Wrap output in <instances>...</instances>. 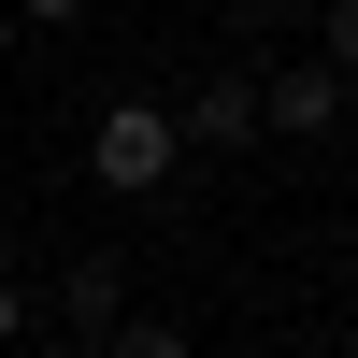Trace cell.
<instances>
[{
	"mask_svg": "<svg viewBox=\"0 0 358 358\" xmlns=\"http://www.w3.org/2000/svg\"><path fill=\"white\" fill-rule=\"evenodd\" d=\"M172 101H101V129H86V172H101L115 201H172Z\"/></svg>",
	"mask_w": 358,
	"mask_h": 358,
	"instance_id": "1",
	"label": "cell"
},
{
	"mask_svg": "<svg viewBox=\"0 0 358 358\" xmlns=\"http://www.w3.org/2000/svg\"><path fill=\"white\" fill-rule=\"evenodd\" d=\"M344 101H358V86L330 72V57H287V72H258V129H273V143H330V129H344Z\"/></svg>",
	"mask_w": 358,
	"mask_h": 358,
	"instance_id": "2",
	"label": "cell"
},
{
	"mask_svg": "<svg viewBox=\"0 0 358 358\" xmlns=\"http://www.w3.org/2000/svg\"><path fill=\"white\" fill-rule=\"evenodd\" d=\"M115 315H129V258H101V244H86V258H57V344H72V358H101Z\"/></svg>",
	"mask_w": 358,
	"mask_h": 358,
	"instance_id": "3",
	"label": "cell"
},
{
	"mask_svg": "<svg viewBox=\"0 0 358 358\" xmlns=\"http://www.w3.org/2000/svg\"><path fill=\"white\" fill-rule=\"evenodd\" d=\"M172 143H258V72H201L187 115H172Z\"/></svg>",
	"mask_w": 358,
	"mask_h": 358,
	"instance_id": "4",
	"label": "cell"
},
{
	"mask_svg": "<svg viewBox=\"0 0 358 358\" xmlns=\"http://www.w3.org/2000/svg\"><path fill=\"white\" fill-rule=\"evenodd\" d=\"M101 358H201V344H187V315H143V301H129V315L101 330Z\"/></svg>",
	"mask_w": 358,
	"mask_h": 358,
	"instance_id": "5",
	"label": "cell"
},
{
	"mask_svg": "<svg viewBox=\"0 0 358 358\" xmlns=\"http://www.w3.org/2000/svg\"><path fill=\"white\" fill-rule=\"evenodd\" d=\"M315 57H330V72L358 86V0H330V15H315Z\"/></svg>",
	"mask_w": 358,
	"mask_h": 358,
	"instance_id": "6",
	"label": "cell"
},
{
	"mask_svg": "<svg viewBox=\"0 0 358 358\" xmlns=\"http://www.w3.org/2000/svg\"><path fill=\"white\" fill-rule=\"evenodd\" d=\"M29 330H43V301H29V287H15V273H0V358H15Z\"/></svg>",
	"mask_w": 358,
	"mask_h": 358,
	"instance_id": "7",
	"label": "cell"
},
{
	"mask_svg": "<svg viewBox=\"0 0 358 358\" xmlns=\"http://www.w3.org/2000/svg\"><path fill=\"white\" fill-rule=\"evenodd\" d=\"M0 15H15V29H72L86 0H0Z\"/></svg>",
	"mask_w": 358,
	"mask_h": 358,
	"instance_id": "8",
	"label": "cell"
},
{
	"mask_svg": "<svg viewBox=\"0 0 358 358\" xmlns=\"http://www.w3.org/2000/svg\"><path fill=\"white\" fill-rule=\"evenodd\" d=\"M0 57H15V15H0Z\"/></svg>",
	"mask_w": 358,
	"mask_h": 358,
	"instance_id": "9",
	"label": "cell"
},
{
	"mask_svg": "<svg viewBox=\"0 0 358 358\" xmlns=\"http://www.w3.org/2000/svg\"><path fill=\"white\" fill-rule=\"evenodd\" d=\"M43 358H72V344H43Z\"/></svg>",
	"mask_w": 358,
	"mask_h": 358,
	"instance_id": "10",
	"label": "cell"
}]
</instances>
